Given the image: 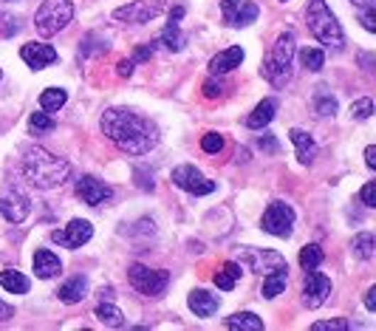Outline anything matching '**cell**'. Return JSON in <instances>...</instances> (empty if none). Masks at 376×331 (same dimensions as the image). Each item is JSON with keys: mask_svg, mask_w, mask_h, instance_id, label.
<instances>
[{"mask_svg": "<svg viewBox=\"0 0 376 331\" xmlns=\"http://www.w3.org/2000/svg\"><path fill=\"white\" fill-rule=\"evenodd\" d=\"M351 3H354V6H360V9H363V6H368V3H374V0H351Z\"/></svg>", "mask_w": 376, "mask_h": 331, "instance_id": "cell-49", "label": "cell"}, {"mask_svg": "<svg viewBox=\"0 0 376 331\" xmlns=\"http://www.w3.org/2000/svg\"><path fill=\"white\" fill-rule=\"evenodd\" d=\"M306 23H309V31L323 45H331V48H343L345 45L343 26L337 23V17H334V11L328 9L326 0H309V6H306Z\"/></svg>", "mask_w": 376, "mask_h": 331, "instance_id": "cell-4", "label": "cell"}, {"mask_svg": "<svg viewBox=\"0 0 376 331\" xmlns=\"http://www.w3.org/2000/svg\"><path fill=\"white\" fill-rule=\"evenodd\" d=\"M238 278H240V264H238V261H226V264L215 272V286L223 289V292H229V289H235Z\"/></svg>", "mask_w": 376, "mask_h": 331, "instance_id": "cell-27", "label": "cell"}, {"mask_svg": "<svg viewBox=\"0 0 376 331\" xmlns=\"http://www.w3.org/2000/svg\"><path fill=\"white\" fill-rule=\"evenodd\" d=\"M77 196H79L88 207H102L105 201L114 198V187L105 184V181H99L96 176H82V179L77 181Z\"/></svg>", "mask_w": 376, "mask_h": 331, "instance_id": "cell-14", "label": "cell"}, {"mask_svg": "<svg viewBox=\"0 0 376 331\" xmlns=\"http://www.w3.org/2000/svg\"><path fill=\"white\" fill-rule=\"evenodd\" d=\"M0 79H3V71H0Z\"/></svg>", "mask_w": 376, "mask_h": 331, "instance_id": "cell-50", "label": "cell"}, {"mask_svg": "<svg viewBox=\"0 0 376 331\" xmlns=\"http://www.w3.org/2000/svg\"><path fill=\"white\" fill-rule=\"evenodd\" d=\"M65 102H68V91H65V88H45V91L40 94V108H43L45 113H57Z\"/></svg>", "mask_w": 376, "mask_h": 331, "instance_id": "cell-28", "label": "cell"}, {"mask_svg": "<svg viewBox=\"0 0 376 331\" xmlns=\"http://www.w3.org/2000/svg\"><path fill=\"white\" fill-rule=\"evenodd\" d=\"M354 255L357 258H363V261H371L374 258V249H376V238L371 232H360L357 238H354Z\"/></svg>", "mask_w": 376, "mask_h": 331, "instance_id": "cell-32", "label": "cell"}, {"mask_svg": "<svg viewBox=\"0 0 376 331\" xmlns=\"http://www.w3.org/2000/svg\"><path fill=\"white\" fill-rule=\"evenodd\" d=\"M238 264H240V269H249V272H272V269L286 267V258L280 252H272V249L243 247L238 255Z\"/></svg>", "mask_w": 376, "mask_h": 331, "instance_id": "cell-11", "label": "cell"}, {"mask_svg": "<svg viewBox=\"0 0 376 331\" xmlns=\"http://www.w3.org/2000/svg\"><path fill=\"white\" fill-rule=\"evenodd\" d=\"M263 230L275 238H289L292 230H294V210L286 204V201H272L260 218Z\"/></svg>", "mask_w": 376, "mask_h": 331, "instance_id": "cell-7", "label": "cell"}, {"mask_svg": "<svg viewBox=\"0 0 376 331\" xmlns=\"http://www.w3.org/2000/svg\"><path fill=\"white\" fill-rule=\"evenodd\" d=\"M6 3H11V0H6Z\"/></svg>", "mask_w": 376, "mask_h": 331, "instance_id": "cell-51", "label": "cell"}, {"mask_svg": "<svg viewBox=\"0 0 376 331\" xmlns=\"http://www.w3.org/2000/svg\"><path fill=\"white\" fill-rule=\"evenodd\" d=\"M240 62H243V48H240V45H229V48L218 51V54L209 60V74H212V77H223V74L240 68Z\"/></svg>", "mask_w": 376, "mask_h": 331, "instance_id": "cell-17", "label": "cell"}, {"mask_svg": "<svg viewBox=\"0 0 376 331\" xmlns=\"http://www.w3.org/2000/svg\"><path fill=\"white\" fill-rule=\"evenodd\" d=\"M156 45H159V43L139 45V48H136V54H133V62H145V60H150V57H153V51H156Z\"/></svg>", "mask_w": 376, "mask_h": 331, "instance_id": "cell-41", "label": "cell"}, {"mask_svg": "<svg viewBox=\"0 0 376 331\" xmlns=\"http://www.w3.org/2000/svg\"><path fill=\"white\" fill-rule=\"evenodd\" d=\"M223 326L229 331H263V320L252 312H235L232 318L223 320Z\"/></svg>", "mask_w": 376, "mask_h": 331, "instance_id": "cell-25", "label": "cell"}, {"mask_svg": "<svg viewBox=\"0 0 376 331\" xmlns=\"http://www.w3.org/2000/svg\"><path fill=\"white\" fill-rule=\"evenodd\" d=\"M162 43H165L167 51H182L184 48V34H182L179 23H167V28L162 34Z\"/></svg>", "mask_w": 376, "mask_h": 331, "instance_id": "cell-33", "label": "cell"}, {"mask_svg": "<svg viewBox=\"0 0 376 331\" xmlns=\"http://www.w3.org/2000/svg\"><path fill=\"white\" fill-rule=\"evenodd\" d=\"M323 258H326V252H323V247L320 244H306L303 249H300V267L309 272V269H317L320 264H323Z\"/></svg>", "mask_w": 376, "mask_h": 331, "instance_id": "cell-31", "label": "cell"}, {"mask_svg": "<svg viewBox=\"0 0 376 331\" xmlns=\"http://www.w3.org/2000/svg\"><path fill=\"white\" fill-rule=\"evenodd\" d=\"M102 133L128 156H145L159 145V128L131 108H108L99 119Z\"/></svg>", "mask_w": 376, "mask_h": 331, "instance_id": "cell-1", "label": "cell"}, {"mask_svg": "<svg viewBox=\"0 0 376 331\" xmlns=\"http://www.w3.org/2000/svg\"><path fill=\"white\" fill-rule=\"evenodd\" d=\"M360 23L365 26V31H376V6L374 3H368V6H363V14H360Z\"/></svg>", "mask_w": 376, "mask_h": 331, "instance_id": "cell-39", "label": "cell"}, {"mask_svg": "<svg viewBox=\"0 0 376 331\" xmlns=\"http://www.w3.org/2000/svg\"><path fill=\"white\" fill-rule=\"evenodd\" d=\"M133 68H136L133 60H119V62H116V74H119V77H131Z\"/></svg>", "mask_w": 376, "mask_h": 331, "instance_id": "cell-43", "label": "cell"}, {"mask_svg": "<svg viewBox=\"0 0 376 331\" xmlns=\"http://www.w3.org/2000/svg\"><path fill=\"white\" fill-rule=\"evenodd\" d=\"M365 164H368L371 170H376V147L374 145H368V147H365Z\"/></svg>", "mask_w": 376, "mask_h": 331, "instance_id": "cell-45", "label": "cell"}, {"mask_svg": "<svg viewBox=\"0 0 376 331\" xmlns=\"http://www.w3.org/2000/svg\"><path fill=\"white\" fill-rule=\"evenodd\" d=\"M57 298H60L62 303H68V306H74V303H82V301L88 298V281H85L82 275L71 278L68 284H62V286H60Z\"/></svg>", "mask_w": 376, "mask_h": 331, "instance_id": "cell-22", "label": "cell"}, {"mask_svg": "<svg viewBox=\"0 0 376 331\" xmlns=\"http://www.w3.org/2000/svg\"><path fill=\"white\" fill-rule=\"evenodd\" d=\"M258 147H260V150H266V153H277V142H275V136H272V133H263V136L258 139Z\"/></svg>", "mask_w": 376, "mask_h": 331, "instance_id": "cell-42", "label": "cell"}, {"mask_svg": "<svg viewBox=\"0 0 376 331\" xmlns=\"http://www.w3.org/2000/svg\"><path fill=\"white\" fill-rule=\"evenodd\" d=\"M371 113H374V99L363 96V99L351 102V119H360V122H365V119H371Z\"/></svg>", "mask_w": 376, "mask_h": 331, "instance_id": "cell-35", "label": "cell"}, {"mask_svg": "<svg viewBox=\"0 0 376 331\" xmlns=\"http://www.w3.org/2000/svg\"><path fill=\"white\" fill-rule=\"evenodd\" d=\"M99 295H102V301H111V298H114V289H111V286H108V289H102V292H99Z\"/></svg>", "mask_w": 376, "mask_h": 331, "instance_id": "cell-48", "label": "cell"}, {"mask_svg": "<svg viewBox=\"0 0 376 331\" xmlns=\"http://www.w3.org/2000/svg\"><path fill=\"white\" fill-rule=\"evenodd\" d=\"M300 62H303L306 71H323L326 54H323V48H303L300 51Z\"/></svg>", "mask_w": 376, "mask_h": 331, "instance_id": "cell-34", "label": "cell"}, {"mask_svg": "<svg viewBox=\"0 0 376 331\" xmlns=\"http://www.w3.org/2000/svg\"><path fill=\"white\" fill-rule=\"evenodd\" d=\"M294 54H297V37H294V31H283L275 40L272 51L266 54V60L260 65V74L275 88H283L289 82V77H292V60H294Z\"/></svg>", "mask_w": 376, "mask_h": 331, "instance_id": "cell-3", "label": "cell"}, {"mask_svg": "<svg viewBox=\"0 0 376 331\" xmlns=\"http://www.w3.org/2000/svg\"><path fill=\"white\" fill-rule=\"evenodd\" d=\"M0 286H3L6 292H11V295H26V292L31 289L28 278H26L23 272H17V269H3V272H0Z\"/></svg>", "mask_w": 376, "mask_h": 331, "instance_id": "cell-26", "label": "cell"}, {"mask_svg": "<svg viewBox=\"0 0 376 331\" xmlns=\"http://www.w3.org/2000/svg\"><path fill=\"white\" fill-rule=\"evenodd\" d=\"M91 238H94V227H91V221H85V218H74V221H68L62 230H54V232H51V241L60 244V247H65V249H79V247H85Z\"/></svg>", "mask_w": 376, "mask_h": 331, "instance_id": "cell-10", "label": "cell"}, {"mask_svg": "<svg viewBox=\"0 0 376 331\" xmlns=\"http://www.w3.org/2000/svg\"><path fill=\"white\" fill-rule=\"evenodd\" d=\"M201 150L204 153H221L223 150V136L221 133H204L201 136Z\"/></svg>", "mask_w": 376, "mask_h": 331, "instance_id": "cell-36", "label": "cell"}, {"mask_svg": "<svg viewBox=\"0 0 376 331\" xmlns=\"http://www.w3.org/2000/svg\"><path fill=\"white\" fill-rule=\"evenodd\" d=\"M187 306H189V312H192L195 318L206 320V318H212V315L218 312L221 301H218L215 295H209L206 289H192V292H189V298H187Z\"/></svg>", "mask_w": 376, "mask_h": 331, "instance_id": "cell-18", "label": "cell"}, {"mask_svg": "<svg viewBox=\"0 0 376 331\" xmlns=\"http://www.w3.org/2000/svg\"><path fill=\"white\" fill-rule=\"evenodd\" d=\"M162 11H165V0H133L128 6L114 9V20L133 23V26H145V23L156 20Z\"/></svg>", "mask_w": 376, "mask_h": 331, "instance_id": "cell-8", "label": "cell"}, {"mask_svg": "<svg viewBox=\"0 0 376 331\" xmlns=\"http://www.w3.org/2000/svg\"><path fill=\"white\" fill-rule=\"evenodd\" d=\"M221 14H223V23L232 26V28H246L258 20L260 9L255 0H221Z\"/></svg>", "mask_w": 376, "mask_h": 331, "instance_id": "cell-12", "label": "cell"}, {"mask_svg": "<svg viewBox=\"0 0 376 331\" xmlns=\"http://www.w3.org/2000/svg\"><path fill=\"white\" fill-rule=\"evenodd\" d=\"M182 17H184V6H173L170 9V23H179Z\"/></svg>", "mask_w": 376, "mask_h": 331, "instance_id": "cell-47", "label": "cell"}, {"mask_svg": "<svg viewBox=\"0 0 376 331\" xmlns=\"http://www.w3.org/2000/svg\"><path fill=\"white\" fill-rule=\"evenodd\" d=\"M28 213H31V204H28V198L20 190H6L0 196V215L9 224H23Z\"/></svg>", "mask_w": 376, "mask_h": 331, "instance_id": "cell-15", "label": "cell"}, {"mask_svg": "<svg viewBox=\"0 0 376 331\" xmlns=\"http://www.w3.org/2000/svg\"><path fill=\"white\" fill-rule=\"evenodd\" d=\"M360 198H363L365 207H376V184L374 181H368V184L360 190Z\"/></svg>", "mask_w": 376, "mask_h": 331, "instance_id": "cell-40", "label": "cell"}, {"mask_svg": "<svg viewBox=\"0 0 376 331\" xmlns=\"http://www.w3.org/2000/svg\"><path fill=\"white\" fill-rule=\"evenodd\" d=\"M54 128H57V122H54V116H51V113H45V111H40V113H31V116H28V133H31V136L51 133Z\"/></svg>", "mask_w": 376, "mask_h": 331, "instance_id": "cell-30", "label": "cell"}, {"mask_svg": "<svg viewBox=\"0 0 376 331\" xmlns=\"http://www.w3.org/2000/svg\"><path fill=\"white\" fill-rule=\"evenodd\" d=\"M283 3H289V0H283Z\"/></svg>", "mask_w": 376, "mask_h": 331, "instance_id": "cell-52", "label": "cell"}, {"mask_svg": "<svg viewBox=\"0 0 376 331\" xmlns=\"http://www.w3.org/2000/svg\"><path fill=\"white\" fill-rule=\"evenodd\" d=\"M289 139H292V145L297 147L300 164H311V162L317 159V145H314L311 133H306V130H300V128H292V130H289Z\"/></svg>", "mask_w": 376, "mask_h": 331, "instance_id": "cell-20", "label": "cell"}, {"mask_svg": "<svg viewBox=\"0 0 376 331\" xmlns=\"http://www.w3.org/2000/svg\"><path fill=\"white\" fill-rule=\"evenodd\" d=\"M348 329H351V323L343 320V318H337V320H320V323L311 326V331H348Z\"/></svg>", "mask_w": 376, "mask_h": 331, "instance_id": "cell-37", "label": "cell"}, {"mask_svg": "<svg viewBox=\"0 0 376 331\" xmlns=\"http://www.w3.org/2000/svg\"><path fill=\"white\" fill-rule=\"evenodd\" d=\"M94 318H96L105 329H122V326H125V315H122V309H116L111 301H102V303L94 309Z\"/></svg>", "mask_w": 376, "mask_h": 331, "instance_id": "cell-24", "label": "cell"}, {"mask_svg": "<svg viewBox=\"0 0 376 331\" xmlns=\"http://www.w3.org/2000/svg\"><path fill=\"white\" fill-rule=\"evenodd\" d=\"M201 91H204V96H206V99H218V96L223 94V82H221V79H215V77H209V79L201 85Z\"/></svg>", "mask_w": 376, "mask_h": 331, "instance_id": "cell-38", "label": "cell"}, {"mask_svg": "<svg viewBox=\"0 0 376 331\" xmlns=\"http://www.w3.org/2000/svg\"><path fill=\"white\" fill-rule=\"evenodd\" d=\"M286 284H289V267H280V269L266 272V278H263V298L266 301H275L277 295H283Z\"/></svg>", "mask_w": 376, "mask_h": 331, "instance_id": "cell-23", "label": "cell"}, {"mask_svg": "<svg viewBox=\"0 0 376 331\" xmlns=\"http://www.w3.org/2000/svg\"><path fill=\"white\" fill-rule=\"evenodd\" d=\"M128 281L131 286L145 295V298H159L165 295V289L170 286V272L165 269H150V267H142V264H131L128 267Z\"/></svg>", "mask_w": 376, "mask_h": 331, "instance_id": "cell-6", "label": "cell"}, {"mask_svg": "<svg viewBox=\"0 0 376 331\" xmlns=\"http://www.w3.org/2000/svg\"><path fill=\"white\" fill-rule=\"evenodd\" d=\"M331 295V281L328 275L317 272V269H309L306 272V284H303V303L309 309H320Z\"/></svg>", "mask_w": 376, "mask_h": 331, "instance_id": "cell-13", "label": "cell"}, {"mask_svg": "<svg viewBox=\"0 0 376 331\" xmlns=\"http://www.w3.org/2000/svg\"><path fill=\"white\" fill-rule=\"evenodd\" d=\"M23 176L37 190H54L68 181L71 164H68V159H60V156L48 153L45 147H28L23 153Z\"/></svg>", "mask_w": 376, "mask_h": 331, "instance_id": "cell-2", "label": "cell"}, {"mask_svg": "<svg viewBox=\"0 0 376 331\" xmlns=\"http://www.w3.org/2000/svg\"><path fill=\"white\" fill-rule=\"evenodd\" d=\"M31 267H34V275H37L40 281H51L54 275L62 272V264H60V258H57L51 249H37Z\"/></svg>", "mask_w": 376, "mask_h": 331, "instance_id": "cell-19", "label": "cell"}, {"mask_svg": "<svg viewBox=\"0 0 376 331\" xmlns=\"http://www.w3.org/2000/svg\"><path fill=\"white\" fill-rule=\"evenodd\" d=\"M173 184L179 187V190H184L189 196H209V193H215V181H209L198 167H192V164H179L176 170H173Z\"/></svg>", "mask_w": 376, "mask_h": 331, "instance_id": "cell-9", "label": "cell"}, {"mask_svg": "<svg viewBox=\"0 0 376 331\" xmlns=\"http://www.w3.org/2000/svg\"><path fill=\"white\" fill-rule=\"evenodd\" d=\"M365 309H368V312H376V286H371V289L365 292Z\"/></svg>", "mask_w": 376, "mask_h": 331, "instance_id": "cell-44", "label": "cell"}, {"mask_svg": "<svg viewBox=\"0 0 376 331\" xmlns=\"http://www.w3.org/2000/svg\"><path fill=\"white\" fill-rule=\"evenodd\" d=\"M314 111H317V116H334L337 113V99L328 94L326 85H320L314 94Z\"/></svg>", "mask_w": 376, "mask_h": 331, "instance_id": "cell-29", "label": "cell"}, {"mask_svg": "<svg viewBox=\"0 0 376 331\" xmlns=\"http://www.w3.org/2000/svg\"><path fill=\"white\" fill-rule=\"evenodd\" d=\"M20 57H23V62L28 65V68H45V65H51V62H57V48L54 45H45V43H26L23 48H20Z\"/></svg>", "mask_w": 376, "mask_h": 331, "instance_id": "cell-16", "label": "cell"}, {"mask_svg": "<svg viewBox=\"0 0 376 331\" xmlns=\"http://www.w3.org/2000/svg\"><path fill=\"white\" fill-rule=\"evenodd\" d=\"M11 318H14V309H11L9 303L0 301V323H6V320H11Z\"/></svg>", "mask_w": 376, "mask_h": 331, "instance_id": "cell-46", "label": "cell"}, {"mask_svg": "<svg viewBox=\"0 0 376 331\" xmlns=\"http://www.w3.org/2000/svg\"><path fill=\"white\" fill-rule=\"evenodd\" d=\"M275 113H277V102H275V99H263V102H258L255 111L246 116V128H252V130H263V128L275 119Z\"/></svg>", "mask_w": 376, "mask_h": 331, "instance_id": "cell-21", "label": "cell"}, {"mask_svg": "<svg viewBox=\"0 0 376 331\" xmlns=\"http://www.w3.org/2000/svg\"><path fill=\"white\" fill-rule=\"evenodd\" d=\"M74 20V3L71 0H43L34 14V28L40 37L60 34Z\"/></svg>", "mask_w": 376, "mask_h": 331, "instance_id": "cell-5", "label": "cell"}]
</instances>
